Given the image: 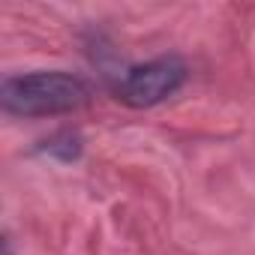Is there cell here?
Listing matches in <instances>:
<instances>
[{
  "label": "cell",
  "mask_w": 255,
  "mask_h": 255,
  "mask_svg": "<svg viewBox=\"0 0 255 255\" xmlns=\"http://www.w3.org/2000/svg\"><path fill=\"white\" fill-rule=\"evenodd\" d=\"M186 81V63L180 57H156L150 63L132 66L126 72L123 84L117 87V96L132 108H150L177 93Z\"/></svg>",
  "instance_id": "2"
},
{
  "label": "cell",
  "mask_w": 255,
  "mask_h": 255,
  "mask_svg": "<svg viewBox=\"0 0 255 255\" xmlns=\"http://www.w3.org/2000/svg\"><path fill=\"white\" fill-rule=\"evenodd\" d=\"M3 108L18 117L66 114L87 102V84L69 72H30L12 75L0 90Z\"/></svg>",
  "instance_id": "1"
},
{
  "label": "cell",
  "mask_w": 255,
  "mask_h": 255,
  "mask_svg": "<svg viewBox=\"0 0 255 255\" xmlns=\"http://www.w3.org/2000/svg\"><path fill=\"white\" fill-rule=\"evenodd\" d=\"M45 153H51V156H60V159H75L78 156V150H81V144H78V135H72V132H57V135H51L48 141H45V147H42Z\"/></svg>",
  "instance_id": "3"
}]
</instances>
